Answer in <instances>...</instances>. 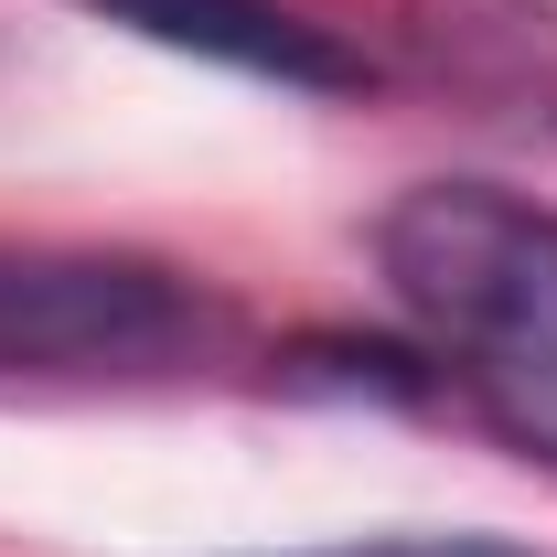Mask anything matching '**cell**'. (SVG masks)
I'll use <instances>...</instances> for the list:
<instances>
[{
  "instance_id": "cell-1",
  "label": "cell",
  "mask_w": 557,
  "mask_h": 557,
  "mask_svg": "<svg viewBox=\"0 0 557 557\" xmlns=\"http://www.w3.org/2000/svg\"><path fill=\"white\" fill-rule=\"evenodd\" d=\"M375 269L429 333L440 386L557 461V205L504 183H408L375 214Z\"/></svg>"
},
{
  "instance_id": "cell-2",
  "label": "cell",
  "mask_w": 557,
  "mask_h": 557,
  "mask_svg": "<svg viewBox=\"0 0 557 557\" xmlns=\"http://www.w3.org/2000/svg\"><path fill=\"white\" fill-rule=\"evenodd\" d=\"M236 311L194 269L119 247H11L0 236V386H139L194 375Z\"/></svg>"
},
{
  "instance_id": "cell-3",
  "label": "cell",
  "mask_w": 557,
  "mask_h": 557,
  "mask_svg": "<svg viewBox=\"0 0 557 557\" xmlns=\"http://www.w3.org/2000/svg\"><path fill=\"white\" fill-rule=\"evenodd\" d=\"M397 44L472 119H557V0H397Z\"/></svg>"
},
{
  "instance_id": "cell-4",
  "label": "cell",
  "mask_w": 557,
  "mask_h": 557,
  "mask_svg": "<svg viewBox=\"0 0 557 557\" xmlns=\"http://www.w3.org/2000/svg\"><path fill=\"white\" fill-rule=\"evenodd\" d=\"M97 22H119L161 54H194V65L258 75V86H289V97H354L364 86V54H354L333 22L289 11V0H75Z\"/></svg>"
},
{
  "instance_id": "cell-5",
  "label": "cell",
  "mask_w": 557,
  "mask_h": 557,
  "mask_svg": "<svg viewBox=\"0 0 557 557\" xmlns=\"http://www.w3.org/2000/svg\"><path fill=\"white\" fill-rule=\"evenodd\" d=\"M311 557H547V547L493 536V525H450V536H354V547H311Z\"/></svg>"
}]
</instances>
